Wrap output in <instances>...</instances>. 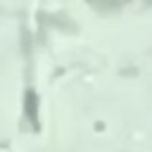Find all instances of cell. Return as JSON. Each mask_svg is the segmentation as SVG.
<instances>
[{"label":"cell","mask_w":152,"mask_h":152,"mask_svg":"<svg viewBox=\"0 0 152 152\" xmlns=\"http://www.w3.org/2000/svg\"><path fill=\"white\" fill-rule=\"evenodd\" d=\"M26 109H28V116L33 119V124H36V114H33V93H28V100H26Z\"/></svg>","instance_id":"cell-1"}]
</instances>
